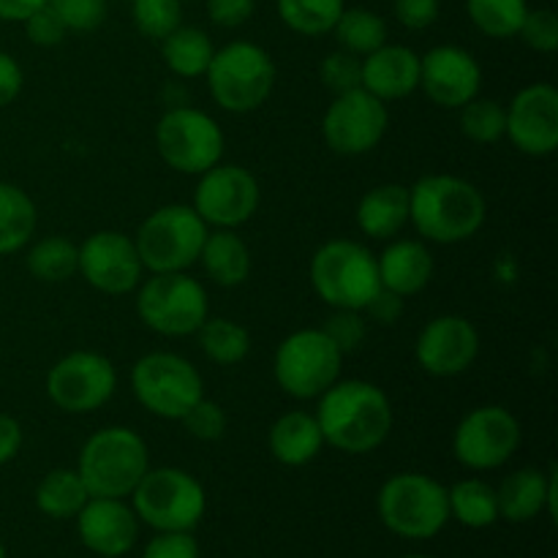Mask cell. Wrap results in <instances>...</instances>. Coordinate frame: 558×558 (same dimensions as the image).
I'll return each instance as SVG.
<instances>
[{
	"mask_svg": "<svg viewBox=\"0 0 558 558\" xmlns=\"http://www.w3.org/2000/svg\"><path fill=\"white\" fill-rule=\"evenodd\" d=\"M314 412L325 445L347 456L379 450L392 430V403L381 387L363 379H338L327 387Z\"/></svg>",
	"mask_w": 558,
	"mask_h": 558,
	"instance_id": "6da1fadb",
	"label": "cell"
},
{
	"mask_svg": "<svg viewBox=\"0 0 558 558\" xmlns=\"http://www.w3.org/2000/svg\"><path fill=\"white\" fill-rule=\"evenodd\" d=\"M483 191L458 174H425L409 189V223L428 243L456 245L483 229Z\"/></svg>",
	"mask_w": 558,
	"mask_h": 558,
	"instance_id": "7a4b0ae2",
	"label": "cell"
},
{
	"mask_svg": "<svg viewBox=\"0 0 558 558\" xmlns=\"http://www.w3.org/2000/svg\"><path fill=\"white\" fill-rule=\"evenodd\" d=\"M150 469L147 441L125 425L96 430L80 452V472L87 494L96 499H125Z\"/></svg>",
	"mask_w": 558,
	"mask_h": 558,
	"instance_id": "3957f363",
	"label": "cell"
},
{
	"mask_svg": "<svg viewBox=\"0 0 558 558\" xmlns=\"http://www.w3.org/2000/svg\"><path fill=\"white\" fill-rule=\"evenodd\" d=\"M308 278L330 308L363 311L381 289L376 254L357 240H327L311 256Z\"/></svg>",
	"mask_w": 558,
	"mask_h": 558,
	"instance_id": "277c9868",
	"label": "cell"
},
{
	"mask_svg": "<svg viewBox=\"0 0 558 558\" xmlns=\"http://www.w3.org/2000/svg\"><path fill=\"white\" fill-rule=\"evenodd\" d=\"M213 101L234 114H248L270 98L276 87V63L254 41H229L216 49L205 71Z\"/></svg>",
	"mask_w": 558,
	"mask_h": 558,
	"instance_id": "5b68a950",
	"label": "cell"
},
{
	"mask_svg": "<svg viewBox=\"0 0 558 558\" xmlns=\"http://www.w3.org/2000/svg\"><path fill=\"white\" fill-rule=\"evenodd\" d=\"M381 523L403 539H430L450 521L447 488L420 472L392 474L376 496Z\"/></svg>",
	"mask_w": 558,
	"mask_h": 558,
	"instance_id": "8992f818",
	"label": "cell"
},
{
	"mask_svg": "<svg viewBox=\"0 0 558 558\" xmlns=\"http://www.w3.org/2000/svg\"><path fill=\"white\" fill-rule=\"evenodd\" d=\"M136 314L158 336L185 338L196 336L210 316V300L202 281L189 272H150L136 287Z\"/></svg>",
	"mask_w": 558,
	"mask_h": 558,
	"instance_id": "52a82bcc",
	"label": "cell"
},
{
	"mask_svg": "<svg viewBox=\"0 0 558 558\" xmlns=\"http://www.w3.org/2000/svg\"><path fill=\"white\" fill-rule=\"evenodd\" d=\"M207 227L191 205H163L140 223L134 245L147 272H189L199 262Z\"/></svg>",
	"mask_w": 558,
	"mask_h": 558,
	"instance_id": "ba28073f",
	"label": "cell"
},
{
	"mask_svg": "<svg viewBox=\"0 0 558 558\" xmlns=\"http://www.w3.org/2000/svg\"><path fill=\"white\" fill-rule=\"evenodd\" d=\"M131 499L136 518L156 532H191L207 510V494L199 480L178 466L147 469Z\"/></svg>",
	"mask_w": 558,
	"mask_h": 558,
	"instance_id": "9c48e42d",
	"label": "cell"
},
{
	"mask_svg": "<svg viewBox=\"0 0 558 558\" xmlns=\"http://www.w3.org/2000/svg\"><path fill=\"white\" fill-rule=\"evenodd\" d=\"M343 354L319 327L294 330L283 338L272 357V376L289 398L314 401L341 379Z\"/></svg>",
	"mask_w": 558,
	"mask_h": 558,
	"instance_id": "30bf717a",
	"label": "cell"
},
{
	"mask_svg": "<svg viewBox=\"0 0 558 558\" xmlns=\"http://www.w3.org/2000/svg\"><path fill=\"white\" fill-rule=\"evenodd\" d=\"M131 390L153 417L183 420L205 396V381L194 363L174 352H150L131 368Z\"/></svg>",
	"mask_w": 558,
	"mask_h": 558,
	"instance_id": "8fae6325",
	"label": "cell"
},
{
	"mask_svg": "<svg viewBox=\"0 0 558 558\" xmlns=\"http://www.w3.org/2000/svg\"><path fill=\"white\" fill-rule=\"evenodd\" d=\"M223 131L213 114L196 107H172L156 125V147L169 169L202 174L223 158Z\"/></svg>",
	"mask_w": 558,
	"mask_h": 558,
	"instance_id": "7c38bea8",
	"label": "cell"
},
{
	"mask_svg": "<svg viewBox=\"0 0 558 558\" xmlns=\"http://www.w3.org/2000/svg\"><path fill=\"white\" fill-rule=\"evenodd\" d=\"M523 439L521 423L505 407H477L458 423L452 434V452L458 463L472 472H490L510 461Z\"/></svg>",
	"mask_w": 558,
	"mask_h": 558,
	"instance_id": "4fadbf2b",
	"label": "cell"
},
{
	"mask_svg": "<svg viewBox=\"0 0 558 558\" xmlns=\"http://www.w3.org/2000/svg\"><path fill=\"white\" fill-rule=\"evenodd\" d=\"M118 390V368L98 352H71L47 374V396L60 412L93 414Z\"/></svg>",
	"mask_w": 558,
	"mask_h": 558,
	"instance_id": "5bb4252c",
	"label": "cell"
},
{
	"mask_svg": "<svg viewBox=\"0 0 558 558\" xmlns=\"http://www.w3.org/2000/svg\"><path fill=\"white\" fill-rule=\"evenodd\" d=\"M262 202L259 180L240 163H216L199 174L194 210L213 229H238L256 216Z\"/></svg>",
	"mask_w": 558,
	"mask_h": 558,
	"instance_id": "9a60e30c",
	"label": "cell"
},
{
	"mask_svg": "<svg viewBox=\"0 0 558 558\" xmlns=\"http://www.w3.org/2000/svg\"><path fill=\"white\" fill-rule=\"evenodd\" d=\"M390 112L387 104L371 96L365 87L332 98L322 120V136L338 156H365L385 140Z\"/></svg>",
	"mask_w": 558,
	"mask_h": 558,
	"instance_id": "2e32d148",
	"label": "cell"
},
{
	"mask_svg": "<svg viewBox=\"0 0 558 558\" xmlns=\"http://www.w3.org/2000/svg\"><path fill=\"white\" fill-rule=\"evenodd\" d=\"M76 272H82V278L96 292L118 298V294H129L140 287L145 267H142L134 238L114 232V229H101L80 245Z\"/></svg>",
	"mask_w": 558,
	"mask_h": 558,
	"instance_id": "e0dca14e",
	"label": "cell"
},
{
	"mask_svg": "<svg viewBox=\"0 0 558 558\" xmlns=\"http://www.w3.org/2000/svg\"><path fill=\"white\" fill-rule=\"evenodd\" d=\"M505 136L523 156H554L558 147V90L550 82L521 87L507 104Z\"/></svg>",
	"mask_w": 558,
	"mask_h": 558,
	"instance_id": "ac0fdd59",
	"label": "cell"
},
{
	"mask_svg": "<svg viewBox=\"0 0 558 558\" xmlns=\"http://www.w3.org/2000/svg\"><path fill=\"white\" fill-rule=\"evenodd\" d=\"M480 354V332L466 316L445 314L430 319L414 341L417 365L430 376L466 374Z\"/></svg>",
	"mask_w": 558,
	"mask_h": 558,
	"instance_id": "d6986e66",
	"label": "cell"
},
{
	"mask_svg": "<svg viewBox=\"0 0 558 558\" xmlns=\"http://www.w3.org/2000/svg\"><path fill=\"white\" fill-rule=\"evenodd\" d=\"M420 87L441 109H461L480 96L483 69L469 49L439 44L420 58Z\"/></svg>",
	"mask_w": 558,
	"mask_h": 558,
	"instance_id": "ffe728a7",
	"label": "cell"
},
{
	"mask_svg": "<svg viewBox=\"0 0 558 558\" xmlns=\"http://www.w3.org/2000/svg\"><path fill=\"white\" fill-rule=\"evenodd\" d=\"M76 532L82 545L101 558H120L129 554L140 537V518L134 507L123 499H96L90 496L87 505L76 515Z\"/></svg>",
	"mask_w": 558,
	"mask_h": 558,
	"instance_id": "44dd1931",
	"label": "cell"
},
{
	"mask_svg": "<svg viewBox=\"0 0 558 558\" xmlns=\"http://www.w3.org/2000/svg\"><path fill=\"white\" fill-rule=\"evenodd\" d=\"M556 466L548 472L537 466H526L505 477V483L496 490L499 501V518L510 523H526L543 515L545 510L556 515Z\"/></svg>",
	"mask_w": 558,
	"mask_h": 558,
	"instance_id": "7402d4cb",
	"label": "cell"
},
{
	"mask_svg": "<svg viewBox=\"0 0 558 558\" xmlns=\"http://www.w3.org/2000/svg\"><path fill=\"white\" fill-rule=\"evenodd\" d=\"M363 87L379 101H398L420 87V54L403 44H381L363 58Z\"/></svg>",
	"mask_w": 558,
	"mask_h": 558,
	"instance_id": "603a6c76",
	"label": "cell"
},
{
	"mask_svg": "<svg viewBox=\"0 0 558 558\" xmlns=\"http://www.w3.org/2000/svg\"><path fill=\"white\" fill-rule=\"evenodd\" d=\"M376 270L381 289L414 298L434 278V254L420 240H390V245L376 256Z\"/></svg>",
	"mask_w": 558,
	"mask_h": 558,
	"instance_id": "cb8c5ba5",
	"label": "cell"
},
{
	"mask_svg": "<svg viewBox=\"0 0 558 558\" xmlns=\"http://www.w3.org/2000/svg\"><path fill=\"white\" fill-rule=\"evenodd\" d=\"M354 218L371 240H396L409 223V189L401 183L374 185L357 202Z\"/></svg>",
	"mask_w": 558,
	"mask_h": 558,
	"instance_id": "d4e9b609",
	"label": "cell"
},
{
	"mask_svg": "<svg viewBox=\"0 0 558 558\" xmlns=\"http://www.w3.org/2000/svg\"><path fill=\"white\" fill-rule=\"evenodd\" d=\"M267 447H270L272 458L283 466H305L314 458H319L322 447H325V436H322L314 414L294 409V412L281 414L270 425Z\"/></svg>",
	"mask_w": 558,
	"mask_h": 558,
	"instance_id": "484cf974",
	"label": "cell"
},
{
	"mask_svg": "<svg viewBox=\"0 0 558 558\" xmlns=\"http://www.w3.org/2000/svg\"><path fill=\"white\" fill-rule=\"evenodd\" d=\"M199 265L205 267L207 278L223 289L243 287L251 276V248L234 229H213L207 232L202 245Z\"/></svg>",
	"mask_w": 558,
	"mask_h": 558,
	"instance_id": "4316f807",
	"label": "cell"
},
{
	"mask_svg": "<svg viewBox=\"0 0 558 558\" xmlns=\"http://www.w3.org/2000/svg\"><path fill=\"white\" fill-rule=\"evenodd\" d=\"M213 54H216V47H213L210 36L196 25H180L161 41L163 65L180 80L205 76Z\"/></svg>",
	"mask_w": 558,
	"mask_h": 558,
	"instance_id": "83f0119b",
	"label": "cell"
},
{
	"mask_svg": "<svg viewBox=\"0 0 558 558\" xmlns=\"http://www.w3.org/2000/svg\"><path fill=\"white\" fill-rule=\"evenodd\" d=\"M36 202L14 183H0V256L16 254L36 234Z\"/></svg>",
	"mask_w": 558,
	"mask_h": 558,
	"instance_id": "f1b7e54d",
	"label": "cell"
},
{
	"mask_svg": "<svg viewBox=\"0 0 558 558\" xmlns=\"http://www.w3.org/2000/svg\"><path fill=\"white\" fill-rule=\"evenodd\" d=\"M87 499H90V494H87L76 469H52V472L44 474L36 488V507L54 521L76 518L82 507L87 505Z\"/></svg>",
	"mask_w": 558,
	"mask_h": 558,
	"instance_id": "f546056e",
	"label": "cell"
},
{
	"mask_svg": "<svg viewBox=\"0 0 558 558\" xmlns=\"http://www.w3.org/2000/svg\"><path fill=\"white\" fill-rule=\"evenodd\" d=\"M447 501H450V515L466 529H488L499 521L496 490L485 480H461L447 490Z\"/></svg>",
	"mask_w": 558,
	"mask_h": 558,
	"instance_id": "4dcf8cb0",
	"label": "cell"
},
{
	"mask_svg": "<svg viewBox=\"0 0 558 558\" xmlns=\"http://www.w3.org/2000/svg\"><path fill=\"white\" fill-rule=\"evenodd\" d=\"M196 336H199V349L205 357L216 365H238L251 352L248 330L223 316H207Z\"/></svg>",
	"mask_w": 558,
	"mask_h": 558,
	"instance_id": "1f68e13d",
	"label": "cell"
},
{
	"mask_svg": "<svg viewBox=\"0 0 558 558\" xmlns=\"http://www.w3.org/2000/svg\"><path fill=\"white\" fill-rule=\"evenodd\" d=\"M25 262L27 272L36 281L63 283L71 276H76V267H80V245L71 243L69 238L52 234V238H44L36 245H31Z\"/></svg>",
	"mask_w": 558,
	"mask_h": 558,
	"instance_id": "d6a6232c",
	"label": "cell"
},
{
	"mask_svg": "<svg viewBox=\"0 0 558 558\" xmlns=\"http://www.w3.org/2000/svg\"><path fill=\"white\" fill-rule=\"evenodd\" d=\"M332 36H336L338 47L365 58L381 44H387V22L371 9H343L332 27Z\"/></svg>",
	"mask_w": 558,
	"mask_h": 558,
	"instance_id": "836d02e7",
	"label": "cell"
},
{
	"mask_svg": "<svg viewBox=\"0 0 558 558\" xmlns=\"http://www.w3.org/2000/svg\"><path fill=\"white\" fill-rule=\"evenodd\" d=\"M347 9L343 0H278V16L289 31L300 36L332 33L338 16Z\"/></svg>",
	"mask_w": 558,
	"mask_h": 558,
	"instance_id": "e575fe53",
	"label": "cell"
},
{
	"mask_svg": "<svg viewBox=\"0 0 558 558\" xmlns=\"http://www.w3.org/2000/svg\"><path fill=\"white\" fill-rule=\"evenodd\" d=\"M472 25L488 38H512L529 14V0H466Z\"/></svg>",
	"mask_w": 558,
	"mask_h": 558,
	"instance_id": "d590c367",
	"label": "cell"
},
{
	"mask_svg": "<svg viewBox=\"0 0 558 558\" xmlns=\"http://www.w3.org/2000/svg\"><path fill=\"white\" fill-rule=\"evenodd\" d=\"M505 129L507 109L496 98L474 96L461 107V131L466 140L477 142V145H494V142L505 140Z\"/></svg>",
	"mask_w": 558,
	"mask_h": 558,
	"instance_id": "8d00e7d4",
	"label": "cell"
},
{
	"mask_svg": "<svg viewBox=\"0 0 558 558\" xmlns=\"http://www.w3.org/2000/svg\"><path fill=\"white\" fill-rule=\"evenodd\" d=\"M136 31L153 41H163L172 31L183 25V3L180 0H131Z\"/></svg>",
	"mask_w": 558,
	"mask_h": 558,
	"instance_id": "74e56055",
	"label": "cell"
},
{
	"mask_svg": "<svg viewBox=\"0 0 558 558\" xmlns=\"http://www.w3.org/2000/svg\"><path fill=\"white\" fill-rule=\"evenodd\" d=\"M319 76L327 90L336 93V96L357 90V87H363V58L338 47L336 52L322 60Z\"/></svg>",
	"mask_w": 558,
	"mask_h": 558,
	"instance_id": "f35d334b",
	"label": "cell"
},
{
	"mask_svg": "<svg viewBox=\"0 0 558 558\" xmlns=\"http://www.w3.org/2000/svg\"><path fill=\"white\" fill-rule=\"evenodd\" d=\"M69 33H90L107 20V0H49Z\"/></svg>",
	"mask_w": 558,
	"mask_h": 558,
	"instance_id": "ab89813d",
	"label": "cell"
},
{
	"mask_svg": "<svg viewBox=\"0 0 558 558\" xmlns=\"http://www.w3.org/2000/svg\"><path fill=\"white\" fill-rule=\"evenodd\" d=\"M180 423H183V428L189 430L194 439L218 441V439H223V434H227L229 420H227V412H223L221 403L210 401V398L202 396L199 401L189 409V414H185Z\"/></svg>",
	"mask_w": 558,
	"mask_h": 558,
	"instance_id": "60d3db41",
	"label": "cell"
},
{
	"mask_svg": "<svg viewBox=\"0 0 558 558\" xmlns=\"http://www.w3.org/2000/svg\"><path fill=\"white\" fill-rule=\"evenodd\" d=\"M518 36L534 52L550 54L558 49V16L550 9H529Z\"/></svg>",
	"mask_w": 558,
	"mask_h": 558,
	"instance_id": "b9f144b4",
	"label": "cell"
},
{
	"mask_svg": "<svg viewBox=\"0 0 558 558\" xmlns=\"http://www.w3.org/2000/svg\"><path fill=\"white\" fill-rule=\"evenodd\" d=\"M325 336L330 338L338 347V352L349 354L354 349H360V343L365 341V319L363 311H349V308H332V316L327 319V325L322 327Z\"/></svg>",
	"mask_w": 558,
	"mask_h": 558,
	"instance_id": "7bdbcfd3",
	"label": "cell"
},
{
	"mask_svg": "<svg viewBox=\"0 0 558 558\" xmlns=\"http://www.w3.org/2000/svg\"><path fill=\"white\" fill-rule=\"evenodd\" d=\"M22 25H25L27 41L36 44V47H58L69 36V31H65V25L60 22V16L54 14V9L49 3L33 11Z\"/></svg>",
	"mask_w": 558,
	"mask_h": 558,
	"instance_id": "ee69618b",
	"label": "cell"
},
{
	"mask_svg": "<svg viewBox=\"0 0 558 558\" xmlns=\"http://www.w3.org/2000/svg\"><path fill=\"white\" fill-rule=\"evenodd\" d=\"M142 558H199V545L191 532H158Z\"/></svg>",
	"mask_w": 558,
	"mask_h": 558,
	"instance_id": "f6af8a7d",
	"label": "cell"
},
{
	"mask_svg": "<svg viewBox=\"0 0 558 558\" xmlns=\"http://www.w3.org/2000/svg\"><path fill=\"white\" fill-rule=\"evenodd\" d=\"M396 20L409 31H425L439 20V0H392Z\"/></svg>",
	"mask_w": 558,
	"mask_h": 558,
	"instance_id": "bcb514c9",
	"label": "cell"
},
{
	"mask_svg": "<svg viewBox=\"0 0 558 558\" xmlns=\"http://www.w3.org/2000/svg\"><path fill=\"white\" fill-rule=\"evenodd\" d=\"M207 16L218 27H240L254 16L256 0H207Z\"/></svg>",
	"mask_w": 558,
	"mask_h": 558,
	"instance_id": "7dc6e473",
	"label": "cell"
},
{
	"mask_svg": "<svg viewBox=\"0 0 558 558\" xmlns=\"http://www.w3.org/2000/svg\"><path fill=\"white\" fill-rule=\"evenodd\" d=\"M403 300L407 298L390 292V289H379V292L368 300V305H365L363 311L376 322V325L392 327L403 316V308H407V303H403Z\"/></svg>",
	"mask_w": 558,
	"mask_h": 558,
	"instance_id": "c3c4849f",
	"label": "cell"
},
{
	"mask_svg": "<svg viewBox=\"0 0 558 558\" xmlns=\"http://www.w3.org/2000/svg\"><path fill=\"white\" fill-rule=\"evenodd\" d=\"M22 85H25V74H22L20 63L9 52H0V109L20 98Z\"/></svg>",
	"mask_w": 558,
	"mask_h": 558,
	"instance_id": "681fc988",
	"label": "cell"
},
{
	"mask_svg": "<svg viewBox=\"0 0 558 558\" xmlns=\"http://www.w3.org/2000/svg\"><path fill=\"white\" fill-rule=\"evenodd\" d=\"M22 450V425L11 414H0V466L14 461Z\"/></svg>",
	"mask_w": 558,
	"mask_h": 558,
	"instance_id": "f907efd6",
	"label": "cell"
},
{
	"mask_svg": "<svg viewBox=\"0 0 558 558\" xmlns=\"http://www.w3.org/2000/svg\"><path fill=\"white\" fill-rule=\"evenodd\" d=\"M49 0H0V20L3 22H25L33 11L47 5Z\"/></svg>",
	"mask_w": 558,
	"mask_h": 558,
	"instance_id": "816d5d0a",
	"label": "cell"
},
{
	"mask_svg": "<svg viewBox=\"0 0 558 558\" xmlns=\"http://www.w3.org/2000/svg\"><path fill=\"white\" fill-rule=\"evenodd\" d=\"M0 558H9V556H5V548H3V543H0Z\"/></svg>",
	"mask_w": 558,
	"mask_h": 558,
	"instance_id": "f5cc1de1",
	"label": "cell"
},
{
	"mask_svg": "<svg viewBox=\"0 0 558 558\" xmlns=\"http://www.w3.org/2000/svg\"><path fill=\"white\" fill-rule=\"evenodd\" d=\"M403 558H430V556H403Z\"/></svg>",
	"mask_w": 558,
	"mask_h": 558,
	"instance_id": "db71d44e",
	"label": "cell"
}]
</instances>
